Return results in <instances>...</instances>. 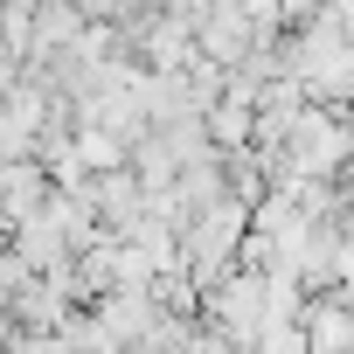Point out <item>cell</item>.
Returning <instances> with one entry per match:
<instances>
[{"label":"cell","mask_w":354,"mask_h":354,"mask_svg":"<svg viewBox=\"0 0 354 354\" xmlns=\"http://www.w3.org/2000/svg\"><path fill=\"white\" fill-rule=\"evenodd\" d=\"M202 326H216L230 347H257V333L271 326L264 278H257V271H230L216 292H202Z\"/></svg>","instance_id":"cell-1"},{"label":"cell","mask_w":354,"mask_h":354,"mask_svg":"<svg viewBox=\"0 0 354 354\" xmlns=\"http://www.w3.org/2000/svg\"><path fill=\"white\" fill-rule=\"evenodd\" d=\"M139 223H146V188H139V174H132V167L97 174V230H104L111 243H125Z\"/></svg>","instance_id":"cell-2"},{"label":"cell","mask_w":354,"mask_h":354,"mask_svg":"<svg viewBox=\"0 0 354 354\" xmlns=\"http://www.w3.org/2000/svg\"><path fill=\"white\" fill-rule=\"evenodd\" d=\"M299 333H306V354H354V306L340 292H319V299H306Z\"/></svg>","instance_id":"cell-3"},{"label":"cell","mask_w":354,"mask_h":354,"mask_svg":"<svg viewBox=\"0 0 354 354\" xmlns=\"http://www.w3.org/2000/svg\"><path fill=\"white\" fill-rule=\"evenodd\" d=\"M91 313H97V326H104V333H111L125 354H132V347H146V333L160 326V306H153V292H104Z\"/></svg>","instance_id":"cell-4"},{"label":"cell","mask_w":354,"mask_h":354,"mask_svg":"<svg viewBox=\"0 0 354 354\" xmlns=\"http://www.w3.org/2000/svg\"><path fill=\"white\" fill-rule=\"evenodd\" d=\"M49 202V174H42V160H15V167H0V230H21L35 209Z\"/></svg>","instance_id":"cell-5"},{"label":"cell","mask_w":354,"mask_h":354,"mask_svg":"<svg viewBox=\"0 0 354 354\" xmlns=\"http://www.w3.org/2000/svg\"><path fill=\"white\" fill-rule=\"evenodd\" d=\"M202 125H209V146H216V160H223V153H243V146H250V132H257V111H250L243 97H223V104H216Z\"/></svg>","instance_id":"cell-6"},{"label":"cell","mask_w":354,"mask_h":354,"mask_svg":"<svg viewBox=\"0 0 354 354\" xmlns=\"http://www.w3.org/2000/svg\"><path fill=\"white\" fill-rule=\"evenodd\" d=\"M70 146H77V160H84L91 181H97V174H118V167L132 160V153H125L111 132H97V125H77V139H70Z\"/></svg>","instance_id":"cell-7"},{"label":"cell","mask_w":354,"mask_h":354,"mask_svg":"<svg viewBox=\"0 0 354 354\" xmlns=\"http://www.w3.org/2000/svg\"><path fill=\"white\" fill-rule=\"evenodd\" d=\"M340 118H347V125H354V97H347V111H340Z\"/></svg>","instance_id":"cell-8"}]
</instances>
